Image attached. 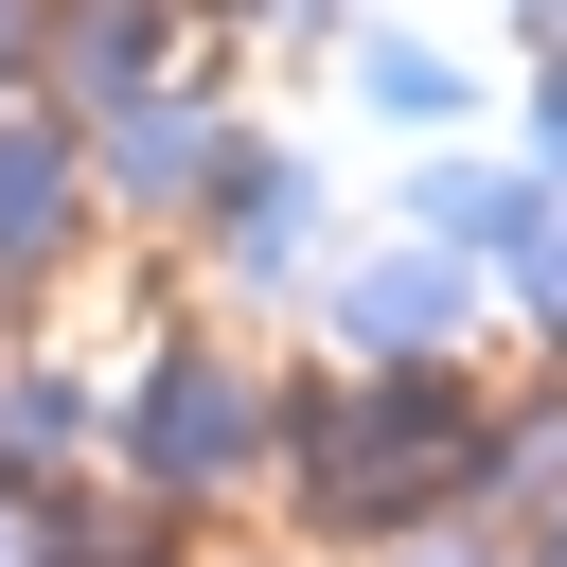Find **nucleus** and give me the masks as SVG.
<instances>
[{
    "instance_id": "obj_1",
    "label": "nucleus",
    "mask_w": 567,
    "mask_h": 567,
    "mask_svg": "<svg viewBox=\"0 0 567 567\" xmlns=\"http://www.w3.org/2000/svg\"><path fill=\"white\" fill-rule=\"evenodd\" d=\"M478 425H496L478 372H301L266 496L301 514V549H408V532L478 514Z\"/></svg>"
},
{
    "instance_id": "obj_2",
    "label": "nucleus",
    "mask_w": 567,
    "mask_h": 567,
    "mask_svg": "<svg viewBox=\"0 0 567 567\" xmlns=\"http://www.w3.org/2000/svg\"><path fill=\"white\" fill-rule=\"evenodd\" d=\"M106 478L142 496V514H230V496H266L284 478V372L230 337V319H177V337H142V372L106 390Z\"/></svg>"
},
{
    "instance_id": "obj_3",
    "label": "nucleus",
    "mask_w": 567,
    "mask_h": 567,
    "mask_svg": "<svg viewBox=\"0 0 567 567\" xmlns=\"http://www.w3.org/2000/svg\"><path fill=\"white\" fill-rule=\"evenodd\" d=\"M301 319H319V372H478L496 284H478L461 248L390 230V248H337V266L301 284Z\"/></svg>"
},
{
    "instance_id": "obj_4",
    "label": "nucleus",
    "mask_w": 567,
    "mask_h": 567,
    "mask_svg": "<svg viewBox=\"0 0 567 567\" xmlns=\"http://www.w3.org/2000/svg\"><path fill=\"white\" fill-rule=\"evenodd\" d=\"M195 266H213L230 301H301V284L337 266L319 159H301V142H230V177H213V213H195Z\"/></svg>"
},
{
    "instance_id": "obj_5",
    "label": "nucleus",
    "mask_w": 567,
    "mask_h": 567,
    "mask_svg": "<svg viewBox=\"0 0 567 567\" xmlns=\"http://www.w3.org/2000/svg\"><path fill=\"white\" fill-rule=\"evenodd\" d=\"M230 142H248V124H230L213 89H142V106L89 124V195H106L124 230H195L213 177H230Z\"/></svg>"
},
{
    "instance_id": "obj_6",
    "label": "nucleus",
    "mask_w": 567,
    "mask_h": 567,
    "mask_svg": "<svg viewBox=\"0 0 567 567\" xmlns=\"http://www.w3.org/2000/svg\"><path fill=\"white\" fill-rule=\"evenodd\" d=\"M89 124L71 106H0V301H35L71 248H89Z\"/></svg>"
},
{
    "instance_id": "obj_7",
    "label": "nucleus",
    "mask_w": 567,
    "mask_h": 567,
    "mask_svg": "<svg viewBox=\"0 0 567 567\" xmlns=\"http://www.w3.org/2000/svg\"><path fill=\"white\" fill-rule=\"evenodd\" d=\"M142 89H177V0H53V18H35V106L106 124V106H142Z\"/></svg>"
},
{
    "instance_id": "obj_8",
    "label": "nucleus",
    "mask_w": 567,
    "mask_h": 567,
    "mask_svg": "<svg viewBox=\"0 0 567 567\" xmlns=\"http://www.w3.org/2000/svg\"><path fill=\"white\" fill-rule=\"evenodd\" d=\"M71 478H106V390L71 354L0 337V496H71Z\"/></svg>"
},
{
    "instance_id": "obj_9",
    "label": "nucleus",
    "mask_w": 567,
    "mask_h": 567,
    "mask_svg": "<svg viewBox=\"0 0 567 567\" xmlns=\"http://www.w3.org/2000/svg\"><path fill=\"white\" fill-rule=\"evenodd\" d=\"M354 106L408 124V142H461V124H478V71H461L443 35H354Z\"/></svg>"
},
{
    "instance_id": "obj_10",
    "label": "nucleus",
    "mask_w": 567,
    "mask_h": 567,
    "mask_svg": "<svg viewBox=\"0 0 567 567\" xmlns=\"http://www.w3.org/2000/svg\"><path fill=\"white\" fill-rule=\"evenodd\" d=\"M496 301H514V319L549 337V372H567V213H549V230H532V248L496 266Z\"/></svg>"
},
{
    "instance_id": "obj_11",
    "label": "nucleus",
    "mask_w": 567,
    "mask_h": 567,
    "mask_svg": "<svg viewBox=\"0 0 567 567\" xmlns=\"http://www.w3.org/2000/svg\"><path fill=\"white\" fill-rule=\"evenodd\" d=\"M372 567H514V532H478V514H443V532H408V549H372Z\"/></svg>"
},
{
    "instance_id": "obj_12",
    "label": "nucleus",
    "mask_w": 567,
    "mask_h": 567,
    "mask_svg": "<svg viewBox=\"0 0 567 567\" xmlns=\"http://www.w3.org/2000/svg\"><path fill=\"white\" fill-rule=\"evenodd\" d=\"M532 159L567 177V35H549V71H532Z\"/></svg>"
},
{
    "instance_id": "obj_13",
    "label": "nucleus",
    "mask_w": 567,
    "mask_h": 567,
    "mask_svg": "<svg viewBox=\"0 0 567 567\" xmlns=\"http://www.w3.org/2000/svg\"><path fill=\"white\" fill-rule=\"evenodd\" d=\"M35 18L53 0H0V106H35Z\"/></svg>"
},
{
    "instance_id": "obj_14",
    "label": "nucleus",
    "mask_w": 567,
    "mask_h": 567,
    "mask_svg": "<svg viewBox=\"0 0 567 567\" xmlns=\"http://www.w3.org/2000/svg\"><path fill=\"white\" fill-rule=\"evenodd\" d=\"M514 549H532V567H567V496H549V514H532V532H514Z\"/></svg>"
},
{
    "instance_id": "obj_15",
    "label": "nucleus",
    "mask_w": 567,
    "mask_h": 567,
    "mask_svg": "<svg viewBox=\"0 0 567 567\" xmlns=\"http://www.w3.org/2000/svg\"><path fill=\"white\" fill-rule=\"evenodd\" d=\"M0 567H18V496H0Z\"/></svg>"
}]
</instances>
